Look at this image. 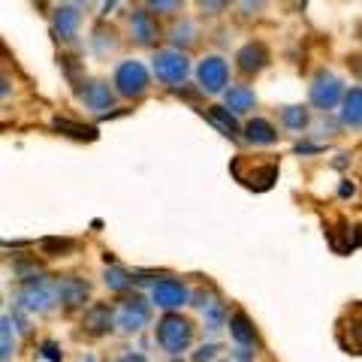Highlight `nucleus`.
I'll return each instance as SVG.
<instances>
[{"instance_id":"obj_1","label":"nucleus","mask_w":362,"mask_h":362,"mask_svg":"<svg viewBox=\"0 0 362 362\" xmlns=\"http://www.w3.org/2000/svg\"><path fill=\"white\" fill-rule=\"evenodd\" d=\"M190 341H194V323H190L187 317L169 311L163 320L157 323V344H160L166 354L175 356L181 350H187Z\"/></svg>"},{"instance_id":"obj_2","label":"nucleus","mask_w":362,"mask_h":362,"mask_svg":"<svg viewBox=\"0 0 362 362\" xmlns=\"http://www.w3.org/2000/svg\"><path fill=\"white\" fill-rule=\"evenodd\" d=\"M54 299H58V284H49L45 278H37L33 275L25 287L18 290V308L21 311H30V314H42V311H49Z\"/></svg>"},{"instance_id":"obj_3","label":"nucleus","mask_w":362,"mask_h":362,"mask_svg":"<svg viewBox=\"0 0 362 362\" xmlns=\"http://www.w3.org/2000/svg\"><path fill=\"white\" fill-rule=\"evenodd\" d=\"M151 70H154V76L160 78V82L178 85V82H185L190 64H187V54H185V52H178V49H163V52L154 54Z\"/></svg>"},{"instance_id":"obj_4","label":"nucleus","mask_w":362,"mask_h":362,"mask_svg":"<svg viewBox=\"0 0 362 362\" xmlns=\"http://www.w3.org/2000/svg\"><path fill=\"white\" fill-rule=\"evenodd\" d=\"M344 85H341V78H338L335 73H320L314 78V85H311V106H317L320 112H329L335 109L338 103L344 100Z\"/></svg>"},{"instance_id":"obj_5","label":"nucleus","mask_w":362,"mask_h":362,"mask_svg":"<svg viewBox=\"0 0 362 362\" xmlns=\"http://www.w3.org/2000/svg\"><path fill=\"white\" fill-rule=\"evenodd\" d=\"M115 88L121 97H142L148 90V70L139 61H124L115 70Z\"/></svg>"},{"instance_id":"obj_6","label":"nucleus","mask_w":362,"mask_h":362,"mask_svg":"<svg viewBox=\"0 0 362 362\" xmlns=\"http://www.w3.org/2000/svg\"><path fill=\"white\" fill-rule=\"evenodd\" d=\"M197 78H199V88L206 90V94H223L226 82H230V66H226L223 58L211 54V58H206L197 66Z\"/></svg>"},{"instance_id":"obj_7","label":"nucleus","mask_w":362,"mask_h":362,"mask_svg":"<svg viewBox=\"0 0 362 362\" xmlns=\"http://www.w3.org/2000/svg\"><path fill=\"white\" fill-rule=\"evenodd\" d=\"M190 299V290L175 278H160L151 284V302L163 311H175Z\"/></svg>"},{"instance_id":"obj_8","label":"nucleus","mask_w":362,"mask_h":362,"mask_svg":"<svg viewBox=\"0 0 362 362\" xmlns=\"http://www.w3.org/2000/svg\"><path fill=\"white\" fill-rule=\"evenodd\" d=\"M148 305H145L142 296H133V299H124L115 311V323L121 326L124 332H139L142 326H148Z\"/></svg>"},{"instance_id":"obj_9","label":"nucleus","mask_w":362,"mask_h":362,"mask_svg":"<svg viewBox=\"0 0 362 362\" xmlns=\"http://www.w3.org/2000/svg\"><path fill=\"white\" fill-rule=\"evenodd\" d=\"M235 64H239V70L245 76H257L263 66L269 64V52L263 42H247L239 49V54H235Z\"/></svg>"},{"instance_id":"obj_10","label":"nucleus","mask_w":362,"mask_h":362,"mask_svg":"<svg viewBox=\"0 0 362 362\" xmlns=\"http://www.w3.org/2000/svg\"><path fill=\"white\" fill-rule=\"evenodd\" d=\"M88 293H90V287H88L85 278L70 275V278L58 281V299L64 302V308H78V305H85Z\"/></svg>"},{"instance_id":"obj_11","label":"nucleus","mask_w":362,"mask_h":362,"mask_svg":"<svg viewBox=\"0 0 362 362\" xmlns=\"http://www.w3.org/2000/svg\"><path fill=\"white\" fill-rule=\"evenodd\" d=\"M78 100L90 109V112H106L112 109V88L106 82H88L85 88H78Z\"/></svg>"},{"instance_id":"obj_12","label":"nucleus","mask_w":362,"mask_h":362,"mask_svg":"<svg viewBox=\"0 0 362 362\" xmlns=\"http://www.w3.org/2000/svg\"><path fill=\"white\" fill-rule=\"evenodd\" d=\"M223 103L235 115H245V112H251L257 106V94L247 85H230L223 90Z\"/></svg>"},{"instance_id":"obj_13","label":"nucleus","mask_w":362,"mask_h":362,"mask_svg":"<svg viewBox=\"0 0 362 362\" xmlns=\"http://www.w3.org/2000/svg\"><path fill=\"white\" fill-rule=\"evenodd\" d=\"M78 21H82V16H78V9L76 6H61L58 13H54V21H52V28L54 33H58V40H76V30H78Z\"/></svg>"},{"instance_id":"obj_14","label":"nucleus","mask_w":362,"mask_h":362,"mask_svg":"<svg viewBox=\"0 0 362 362\" xmlns=\"http://www.w3.org/2000/svg\"><path fill=\"white\" fill-rule=\"evenodd\" d=\"M341 124L344 127H362V88H350L341 100Z\"/></svg>"},{"instance_id":"obj_15","label":"nucleus","mask_w":362,"mask_h":362,"mask_svg":"<svg viewBox=\"0 0 362 362\" xmlns=\"http://www.w3.org/2000/svg\"><path fill=\"white\" fill-rule=\"evenodd\" d=\"M112 323H115V314H112L109 305H94L85 314V329L90 335H106L112 329Z\"/></svg>"},{"instance_id":"obj_16","label":"nucleus","mask_w":362,"mask_h":362,"mask_svg":"<svg viewBox=\"0 0 362 362\" xmlns=\"http://www.w3.org/2000/svg\"><path fill=\"white\" fill-rule=\"evenodd\" d=\"M245 139L251 145H275L278 142V130L272 127L266 118H254L245 124Z\"/></svg>"},{"instance_id":"obj_17","label":"nucleus","mask_w":362,"mask_h":362,"mask_svg":"<svg viewBox=\"0 0 362 362\" xmlns=\"http://www.w3.org/2000/svg\"><path fill=\"white\" fill-rule=\"evenodd\" d=\"M209 121L218 127L223 136L235 139L239 136V124H235V112H230L226 106H209Z\"/></svg>"},{"instance_id":"obj_18","label":"nucleus","mask_w":362,"mask_h":362,"mask_svg":"<svg viewBox=\"0 0 362 362\" xmlns=\"http://www.w3.org/2000/svg\"><path fill=\"white\" fill-rule=\"evenodd\" d=\"M130 30H133V37H136V42H139V45H151L154 33H157V28H154V21H151L148 13H133L130 16Z\"/></svg>"},{"instance_id":"obj_19","label":"nucleus","mask_w":362,"mask_h":362,"mask_svg":"<svg viewBox=\"0 0 362 362\" xmlns=\"http://www.w3.org/2000/svg\"><path fill=\"white\" fill-rule=\"evenodd\" d=\"M230 335H233L242 347H247V344L254 341V326H251V320H247L242 311H235V314L230 317Z\"/></svg>"},{"instance_id":"obj_20","label":"nucleus","mask_w":362,"mask_h":362,"mask_svg":"<svg viewBox=\"0 0 362 362\" xmlns=\"http://www.w3.org/2000/svg\"><path fill=\"white\" fill-rule=\"evenodd\" d=\"M52 127L66 133V136H73V139H97V130L94 127H85V124H76L70 118H54Z\"/></svg>"},{"instance_id":"obj_21","label":"nucleus","mask_w":362,"mask_h":362,"mask_svg":"<svg viewBox=\"0 0 362 362\" xmlns=\"http://www.w3.org/2000/svg\"><path fill=\"white\" fill-rule=\"evenodd\" d=\"M130 284H133V278H130V272H127V269H121V266H115V263L106 269V287H109V290L124 293Z\"/></svg>"},{"instance_id":"obj_22","label":"nucleus","mask_w":362,"mask_h":362,"mask_svg":"<svg viewBox=\"0 0 362 362\" xmlns=\"http://www.w3.org/2000/svg\"><path fill=\"white\" fill-rule=\"evenodd\" d=\"M281 121H284L290 130H305V127H308V109H302V106H287L284 112H281Z\"/></svg>"},{"instance_id":"obj_23","label":"nucleus","mask_w":362,"mask_h":362,"mask_svg":"<svg viewBox=\"0 0 362 362\" xmlns=\"http://www.w3.org/2000/svg\"><path fill=\"white\" fill-rule=\"evenodd\" d=\"M0 359L9 362V356H13V317H4V326H0Z\"/></svg>"},{"instance_id":"obj_24","label":"nucleus","mask_w":362,"mask_h":362,"mask_svg":"<svg viewBox=\"0 0 362 362\" xmlns=\"http://www.w3.org/2000/svg\"><path fill=\"white\" fill-rule=\"evenodd\" d=\"M202 311H206V326H209V332H218L221 326H223V305H221V302H209Z\"/></svg>"},{"instance_id":"obj_25","label":"nucleus","mask_w":362,"mask_h":362,"mask_svg":"<svg viewBox=\"0 0 362 362\" xmlns=\"http://www.w3.org/2000/svg\"><path fill=\"white\" fill-rule=\"evenodd\" d=\"M40 247H42L45 254H61V257H64V254L73 251L76 242H73V239H42Z\"/></svg>"},{"instance_id":"obj_26","label":"nucleus","mask_w":362,"mask_h":362,"mask_svg":"<svg viewBox=\"0 0 362 362\" xmlns=\"http://www.w3.org/2000/svg\"><path fill=\"white\" fill-rule=\"evenodd\" d=\"M194 40L197 37H194V25H190V21H181V25L173 30V42L175 45H190Z\"/></svg>"},{"instance_id":"obj_27","label":"nucleus","mask_w":362,"mask_h":362,"mask_svg":"<svg viewBox=\"0 0 362 362\" xmlns=\"http://www.w3.org/2000/svg\"><path fill=\"white\" fill-rule=\"evenodd\" d=\"M178 6H181V0H148V9H154V13H160V16L175 13Z\"/></svg>"},{"instance_id":"obj_28","label":"nucleus","mask_w":362,"mask_h":362,"mask_svg":"<svg viewBox=\"0 0 362 362\" xmlns=\"http://www.w3.org/2000/svg\"><path fill=\"white\" fill-rule=\"evenodd\" d=\"M214 356H218V344H206V347H199L194 354V362H209Z\"/></svg>"},{"instance_id":"obj_29","label":"nucleus","mask_w":362,"mask_h":362,"mask_svg":"<svg viewBox=\"0 0 362 362\" xmlns=\"http://www.w3.org/2000/svg\"><path fill=\"white\" fill-rule=\"evenodd\" d=\"M42 356H45V359H49V362H61V354H58V344L45 341V344H42Z\"/></svg>"},{"instance_id":"obj_30","label":"nucleus","mask_w":362,"mask_h":362,"mask_svg":"<svg viewBox=\"0 0 362 362\" xmlns=\"http://www.w3.org/2000/svg\"><path fill=\"white\" fill-rule=\"evenodd\" d=\"M239 6H242V13H251V6L259 9V6H263V0H242Z\"/></svg>"},{"instance_id":"obj_31","label":"nucleus","mask_w":362,"mask_h":362,"mask_svg":"<svg viewBox=\"0 0 362 362\" xmlns=\"http://www.w3.org/2000/svg\"><path fill=\"white\" fill-rule=\"evenodd\" d=\"M73 4H88V0H73Z\"/></svg>"},{"instance_id":"obj_32","label":"nucleus","mask_w":362,"mask_h":362,"mask_svg":"<svg viewBox=\"0 0 362 362\" xmlns=\"http://www.w3.org/2000/svg\"><path fill=\"white\" fill-rule=\"evenodd\" d=\"M85 362H97V359H94V356H88V359H85Z\"/></svg>"},{"instance_id":"obj_33","label":"nucleus","mask_w":362,"mask_h":362,"mask_svg":"<svg viewBox=\"0 0 362 362\" xmlns=\"http://www.w3.org/2000/svg\"><path fill=\"white\" fill-rule=\"evenodd\" d=\"M214 4H221V0H214Z\"/></svg>"}]
</instances>
